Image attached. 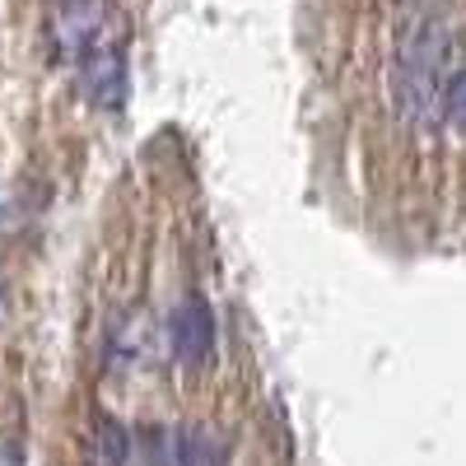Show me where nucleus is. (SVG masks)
I'll list each match as a JSON object with an SVG mask.
<instances>
[{
	"label": "nucleus",
	"mask_w": 466,
	"mask_h": 466,
	"mask_svg": "<svg viewBox=\"0 0 466 466\" xmlns=\"http://www.w3.org/2000/svg\"><path fill=\"white\" fill-rule=\"evenodd\" d=\"M443 66H448V43H443V28L434 19H415L401 43H397V66H392V98L397 112L415 127H430L439 122L443 112Z\"/></svg>",
	"instance_id": "f257e3e1"
},
{
	"label": "nucleus",
	"mask_w": 466,
	"mask_h": 466,
	"mask_svg": "<svg viewBox=\"0 0 466 466\" xmlns=\"http://www.w3.org/2000/svg\"><path fill=\"white\" fill-rule=\"evenodd\" d=\"M80 80H85L89 103H98V107H116L122 94H127V56L98 28H94L89 43L80 47Z\"/></svg>",
	"instance_id": "f03ea898"
},
{
	"label": "nucleus",
	"mask_w": 466,
	"mask_h": 466,
	"mask_svg": "<svg viewBox=\"0 0 466 466\" xmlns=\"http://www.w3.org/2000/svg\"><path fill=\"white\" fill-rule=\"evenodd\" d=\"M168 336H173L177 364L201 369L210 360V350H215V313H210V303L201 294H187L173 308V318H168Z\"/></svg>",
	"instance_id": "7ed1b4c3"
},
{
	"label": "nucleus",
	"mask_w": 466,
	"mask_h": 466,
	"mask_svg": "<svg viewBox=\"0 0 466 466\" xmlns=\"http://www.w3.org/2000/svg\"><path fill=\"white\" fill-rule=\"evenodd\" d=\"M89 457H94V466H127V457H131V434H127L112 415H103V420L94 424Z\"/></svg>",
	"instance_id": "20e7f679"
},
{
	"label": "nucleus",
	"mask_w": 466,
	"mask_h": 466,
	"mask_svg": "<svg viewBox=\"0 0 466 466\" xmlns=\"http://www.w3.org/2000/svg\"><path fill=\"white\" fill-rule=\"evenodd\" d=\"M215 443H210V434L206 430H187L182 434V452H177V461L182 466H215Z\"/></svg>",
	"instance_id": "39448f33"
},
{
	"label": "nucleus",
	"mask_w": 466,
	"mask_h": 466,
	"mask_svg": "<svg viewBox=\"0 0 466 466\" xmlns=\"http://www.w3.org/2000/svg\"><path fill=\"white\" fill-rule=\"evenodd\" d=\"M443 116H452V122L466 131V70L452 75L448 89H443Z\"/></svg>",
	"instance_id": "423d86ee"
},
{
	"label": "nucleus",
	"mask_w": 466,
	"mask_h": 466,
	"mask_svg": "<svg viewBox=\"0 0 466 466\" xmlns=\"http://www.w3.org/2000/svg\"><path fill=\"white\" fill-rule=\"evenodd\" d=\"M0 466H24V457L15 448H0Z\"/></svg>",
	"instance_id": "0eeeda50"
}]
</instances>
